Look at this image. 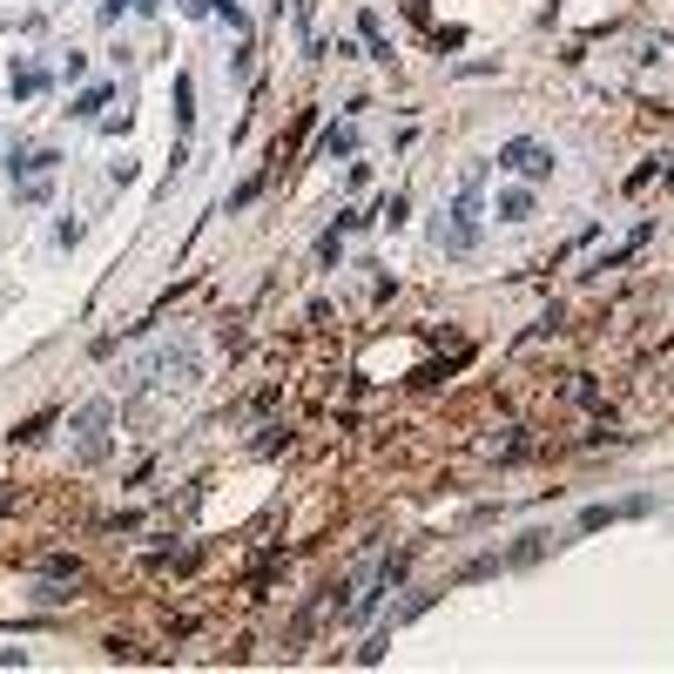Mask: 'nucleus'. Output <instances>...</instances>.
<instances>
[{
	"label": "nucleus",
	"mask_w": 674,
	"mask_h": 674,
	"mask_svg": "<svg viewBox=\"0 0 674 674\" xmlns=\"http://www.w3.org/2000/svg\"><path fill=\"white\" fill-rule=\"evenodd\" d=\"M479 230H486V162L465 168L459 196H452V210H445V223H439V250L445 257H473Z\"/></svg>",
	"instance_id": "obj_1"
},
{
	"label": "nucleus",
	"mask_w": 674,
	"mask_h": 674,
	"mask_svg": "<svg viewBox=\"0 0 674 674\" xmlns=\"http://www.w3.org/2000/svg\"><path fill=\"white\" fill-rule=\"evenodd\" d=\"M499 168H506V176H526V183H547V176H553V149L533 142V136H513L499 149Z\"/></svg>",
	"instance_id": "obj_2"
},
{
	"label": "nucleus",
	"mask_w": 674,
	"mask_h": 674,
	"mask_svg": "<svg viewBox=\"0 0 674 674\" xmlns=\"http://www.w3.org/2000/svg\"><path fill=\"white\" fill-rule=\"evenodd\" d=\"M654 499H621V506H587L580 513V533H600V526H613V520H641Z\"/></svg>",
	"instance_id": "obj_3"
},
{
	"label": "nucleus",
	"mask_w": 674,
	"mask_h": 674,
	"mask_svg": "<svg viewBox=\"0 0 674 674\" xmlns=\"http://www.w3.org/2000/svg\"><path fill=\"white\" fill-rule=\"evenodd\" d=\"M102 425H108V399L81 405V418H75V432H81V459H102Z\"/></svg>",
	"instance_id": "obj_4"
},
{
	"label": "nucleus",
	"mask_w": 674,
	"mask_h": 674,
	"mask_svg": "<svg viewBox=\"0 0 674 674\" xmlns=\"http://www.w3.org/2000/svg\"><path fill=\"white\" fill-rule=\"evenodd\" d=\"M492 216H499V223H526V216H533V189H499Z\"/></svg>",
	"instance_id": "obj_5"
},
{
	"label": "nucleus",
	"mask_w": 674,
	"mask_h": 674,
	"mask_svg": "<svg viewBox=\"0 0 674 674\" xmlns=\"http://www.w3.org/2000/svg\"><path fill=\"white\" fill-rule=\"evenodd\" d=\"M189 102H196V95H189V75H176V128H183V136H189V115H196Z\"/></svg>",
	"instance_id": "obj_6"
},
{
	"label": "nucleus",
	"mask_w": 674,
	"mask_h": 674,
	"mask_svg": "<svg viewBox=\"0 0 674 674\" xmlns=\"http://www.w3.org/2000/svg\"><path fill=\"white\" fill-rule=\"evenodd\" d=\"M102 102H108V88H88V95H81L75 108H68V115H95V108H102Z\"/></svg>",
	"instance_id": "obj_7"
},
{
	"label": "nucleus",
	"mask_w": 674,
	"mask_h": 674,
	"mask_svg": "<svg viewBox=\"0 0 674 674\" xmlns=\"http://www.w3.org/2000/svg\"><path fill=\"white\" fill-rule=\"evenodd\" d=\"M41 81H47L41 68H21V75H14V95H34V88H41Z\"/></svg>",
	"instance_id": "obj_8"
},
{
	"label": "nucleus",
	"mask_w": 674,
	"mask_h": 674,
	"mask_svg": "<svg viewBox=\"0 0 674 674\" xmlns=\"http://www.w3.org/2000/svg\"><path fill=\"white\" fill-rule=\"evenodd\" d=\"M128 7H136V14H155V0H128Z\"/></svg>",
	"instance_id": "obj_9"
}]
</instances>
